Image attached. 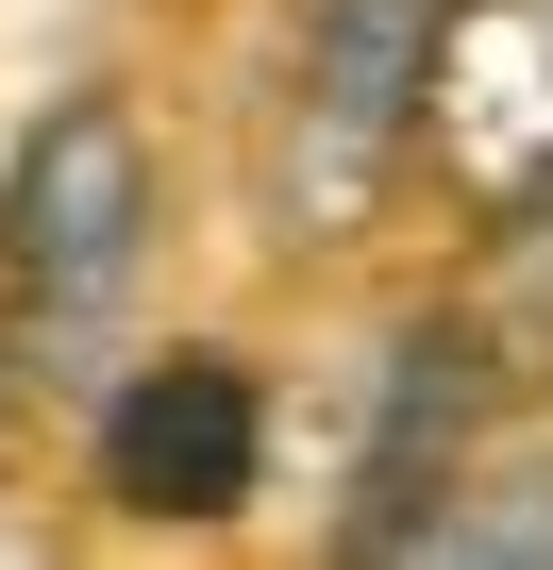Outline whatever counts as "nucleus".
<instances>
[{"instance_id":"obj_5","label":"nucleus","mask_w":553,"mask_h":570,"mask_svg":"<svg viewBox=\"0 0 553 570\" xmlns=\"http://www.w3.org/2000/svg\"><path fill=\"white\" fill-rule=\"evenodd\" d=\"M436 151L470 202H520L553 168V0H453L436 35Z\"/></svg>"},{"instance_id":"obj_1","label":"nucleus","mask_w":553,"mask_h":570,"mask_svg":"<svg viewBox=\"0 0 553 570\" xmlns=\"http://www.w3.org/2000/svg\"><path fill=\"white\" fill-rule=\"evenodd\" d=\"M151 252V151L118 101H51L0 168V303H18L34 370H85V336L118 320V285Z\"/></svg>"},{"instance_id":"obj_4","label":"nucleus","mask_w":553,"mask_h":570,"mask_svg":"<svg viewBox=\"0 0 553 570\" xmlns=\"http://www.w3.org/2000/svg\"><path fill=\"white\" fill-rule=\"evenodd\" d=\"M268 470V386L251 353H151L118 403H101V487L135 520H235Z\"/></svg>"},{"instance_id":"obj_8","label":"nucleus","mask_w":553,"mask_h":570,"mask_svg":"<svg viewBox=\"0 0 553 570\" xmlns=\"http://www.w3.org/2000/svg\"><path fill=\"white\" fill-rule=\"evenodd\" d=\"M18 370H34V353H18V336H0V386H18Z\"/></svg>"},{"instance_id":"obj_7","label":"nucleus","mask_w":553,"mask_h":570,"mask_svg":"<svg viewBox=\"0 0 553 570\" xmlns=\"http://www.w3.org/2000/svg\"><path fill=\"white\" fill-rule=\"evenodd\" d=\"M470 487H486V503H453V520H436V553H553V436H520V453L486 436V470H470Z\"/></svg>"},{"instance_id":"obj_3","label":"nucleus","mask_w":553,"mask_h":570,"mask_svg":"<svg viewBox=\"0 0 553 570\" xmlns=\"http://www.w3.org/2000/svg\"><path fill=\"white\" fill-rule=\"evenodd\" d=\"M486 436H503V336H486V320H419V336L386 353L369 436H353L336 553H436V520H453V487L486 470Z\"/></svg>"},{"instance_id":"obj_2","label":"nucleus","mask_w":553,"mask_h":570,"mask_svg":"<svg viewBox=\"0 0 553 570\" xmlns=\"http://www.w3.org/2000/svg\"><path fill=\"white\" fill-rule=\"evenodd\" d=\"M436 35H453V0H319L303 135H286V218L303 235H353L369 185L436 135Z\"/></svg>"},{"instance_id":"obj_6","label":"nucleus","mask_w":553,"mask_h":570,"mask_svg":"<svg viewBox=\"0 0 553 570\" xmlns=\"http://www.w3.org/2000/svg\"><path fill=\"white\" fill-rule=\"evenodd\" d=\"M470 320L503 336V370L553 386V168H536L520 202H486V303H470Z\"/></svg>"}]
</instances>
